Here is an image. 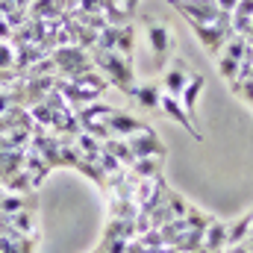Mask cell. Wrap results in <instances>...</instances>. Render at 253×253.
Masks as SVG:
<instances>
[{"instance_id": "cell-4", "label": "cell", "mask_w": 253, "mask_h": 253, "mask_svg": "<svg viewBox=\"0 0 253 253\" xmlns=\"http://www.w3.org/2000/svg\"><path fill=\"white\" fill-rule=\"evenodd\" d=\"M144 21H147V42H150L153 59H156V71H165L174 56V33L165 24H153L150 18H144Z\"/></svg>"}, {"instance_id": "cell-2", "label": "cell", "mask_w": 253, "mask_h": 253, "mask_svg": "<svg viewBox=\"0 0 253 253\" xmlns=\"http://www.w3.org/2000/svg\"><path fill=\"white\" fill-rule=\"evenodd\" d=\"M50 59L56 62V77L59 80H74L85 71H94V59L88 50L77 47V44H65V47H56L50 53Z\"/></svg>"}, {"instance_id": "cell-26", "label": "cell", "mask_w": 253, "mask_h": 253, "mask_svg": "<svg viewBox=\"0 0 253 253\" xmlns=\"http://www.w3.org/2000/svg\"><path fill=\"white\" fill-rule=\"evenodd\" d=\"M12 3H15L18 9H30V3H33V0H12Z\"/></svg>"}, {"instance_id": "cell-20", "label": "cell", "mask_w": 253, "mask_h": 253, "mask_svg": "<svg viewBox=\"0 0 253 253\" xmlns=\"http://www.w3.org/2000/svg\"><path fill=\"white\" fill-rule=\"evenodd\" d=\"M3 21H6V24L12 27V33H15V30H21V27L30 21V15H27V9H12V12L3 15Z\"/></svg>"}, {"instance_id": "cell-28", "label": "cell", "mask_w": 253, "mask_h": 253, "mask_svg": "<svg viewBox=\"0 0 253 253\" xmlns=\"http://www.w3.org/2000/svg\"><path fill=\"white\" fill-rule=\"evenodd\" d=\"M3 194H6V189H3V186H0V197H3Z\"/></svg>"}, {"instance_id": "cell-5", "label": "cell", "mask_w": 253, "mask_h": 253, "mask_svg": "<svg viewBox=\"0 0 253 253\" xmlns=\"http://www.w3.org/2000/svg\"><path fill=\"white\" fill-rule=\"evenodd\" d=\"M186 21H194V24H215L221 21L224 15L230 12H221L215 0H168Z\"/></svg>"}, {"instance_id": "cell-21", "label": "cell", "mask_w": 253, "mask_h": 253, "mask_svg": "<svg viewBox=\"0 0 253 253\" xmlns=\"http://www.w3.org/2000/svg\"><path fill=\"white\" fill-rule=\"evenodd\" d=\"M6 68H15V50L9 42H0V71H6Z\"/></svg>"}, {"instance_id": "cell-22", "label": "cell", "mask_w": 253, "mask_h": 253, "mask_svg": "<svg viewBox=\"0 0 253 253\" xmlns=\"http://www.w3.org/2000/svg\"><path fill=\"white\" fill-rule=\"evenodd\" d=\"M12 106H18V103H15V88H12V91H0V115H3L6 109H12Z\"/></svg>"}, {"instance_id": "cell-27", "label": "cell", "mask_w": 253, "mask_h": 253, "mask_svg": "<svg viewBox=\"0 0 253 253\" xmlns=\"http://www.w3.org/2000/svg\"><path fill=\"white\" fill-rule=\"evenodd\" d=\"M94 253H103V248H100V245H97V248H94Z\"/></svg>"}, {"instance_id": "cell-17", "label": "cell", "mask_w": 253, "mask_h": 253, "mask_svg": "<svg viewBox=\"0 0 253 253\" xmlns=\"http://www.w3.org/2000/svg\"><path fill=\"white\" fill-rule=\"evenodd\" d=\"M230 15H233V33L245 36L248 27H251V21H253V0H239V6Z\"/></svg>"}, {"instance_id": "cell-29", "label": "cell", "mask_w": 253, "mask_h": 253, "mask_svg": "<svg viewBox=\"0 0 253 253\" xmlns=\"http://www.w3.org/2000/svg\"><path fill=\"white\" fill-rule=\"evenodd\" d=\"M0 21H3V12H0Z\"/></svg>"}, {"instance_id": "cell-8", "label": "cell", "mask_w": 253, "mask_h": 253, "mask_svg": "<svg viewBox=\"0 0 253 253\" xmlns=\"http://www.w3.org/2000/svg\"><path fill=\"white\" fill-rule=\"evenodd\" d=\"M126 144H129V150H132L135 159H144V156H165V144L159 141V135H156L150 126L141 129V132H135V135H129Z\"/></svg>"}, {"instance_id": "cell-24", "label": "cell", "mask_w": 253, "mask_h": 253, "mask_svg": "<svg viewBox=\"0 0 253 253\" xmlns=\"http://www.w3.org/2000/svg\"><path fill=\"white\" fill-rule=\"evenodd\" d=\"M215 3H218V9H221V12H233V9L239 6V0H215Z\"/></svg>"}, {"instance_id": "cell-19", "label": "cell", "mask_w": 253, "mask_h": 253, "mask_svg": "<svg viewBox=\"0 0 253 253\" xmlns=\"http://www.w3.org/2000/svg\"><path fill=\"white\" fill-rule=\"evenodd\" d=\"M21 209H33V203L27 200V194H3L0 197V215H15Z\"/></svg>"}, {"instance_id": "cell-25", "label": "cell", "mask_w": 253, "mask_h": 253, "mask_svg": "<svg viewBox=\"0 0 253 253\" xmlns=\"http://www.w3.org/2000/svg\"><path fill=\"white\" fill-rule=\"evenodd\" d=\"M138 3H141V0H121V9H124L126 15H132V12L138 9Z\"/></svg>"}, {"instance_id": "cell-7", "label": "cell", "mask_w": 253, "mask_h": 253, "mask_svg": "<svg viewBox=\"0 0 253 253\" xmlns=\"http://www.w3.org/2000/svg\"><path fill=\"white\" fill-rule=\"evenodd\" d=\"M189 80H191V71H189V65L183 62L180 56L171 59L168 68L162 71V88H165V94H171V97H180L183 88L189 85Z\"/></svg>"}, {"instance_id": "cell-18", "label": "cell", "mask_w": 253, "mask_h": 253, "mask_svg": "<svg viewBox=\"0 0 253 253\" xmlns=\"http://www.w3.org/2000/svg\"><path fill=\"white\" fill-rule=\"evenodd\" d=\"M132 50H135V30H132V24H124V27H118L115 53H121V56H132Z\"/></svg>"}, {"instance_id": "cell-3", "label": "cell", "mask_w": 253, "mask_h": 253, "mask_svg": "<svg viewBox=\"0 0 253 253\" xmlns=\"http://www.w3.org/2000/svg\"><path fill=\"white\" fill-rule=\"evenodd\" d=\"M189 27L194 30V36H197V42L206 47V53L215 59L221 50H224V44L236 36L233 33V15H224L221 21H215V24H194L189 21Z\"/></svg>"}, {"instance_id": "cell-14", "label": "cell", "mask_w": 253, "mask_h": 253, "mask_svg": "<svg viewBox=\"0 0 253 253\" xmlns=\"http://www.w3.org/2000/svg\"><path fill=\"white\" fill-rule=\"evenodd\" d=\"M162 162H165V156H144V159H135L132 168H126V171L138 180H153V177H162Z\"/></svg>"}, {"instance_id": "cell-10", "label": "cell", "mask_w": 253, "mask_h": 253, "mask_svg": "<svg viewBox=\"0 0 253 253\" xmlns=\"http://www.w3.org/2000/svg\"><path fill=\"white\" fill-rule=\"evenodd\" d=\"M203 88H206L203 77H200V74H191L189 85H186V88H183V94H180V103H183V109H186V115L191 118V124H194V126H197V103H200Z\"/></svg>"}, {"instance_id": "cell-1", "label": "cell", "mask_w": 253, "mask_h": 253, "mask_svg": "<svg viewBox=\"0 0 253 253\" xmlns=\"http://www.w3.org/2000/svg\"><path fill=\"white\" fill-rule=\"evenodd\" d=\"M91 59H94V68H100L109 80V85H115L118 91H124L126 97L132 94L135 88V71H132V62L129 56H121L115 50H88Z\"/></svg>"}, {"instance_id": "cell-13", "label": "cell", "mask_w": 253, "mask_h": 253, "mask_svg": "<svg viewBox=\"0 0 253 253\" xmlns=\"http://www.w3.org/2000/svg\"><path fill=\"white\" fill-rule=\"evenodd\" d=\"M141 109H159V100H162V88L153 83V80H147V83H135V88H132V94H129Z\"/></svg>"}, {"instance_id": "cell-6", "label": "cell", "mask_w": 253, "mask_h": 253, "mask_svg": "<svg viewBox=\"0 0 253 253\" xmlns=\"http://www.w3.org/2000/svg\"><path fill=\"white\" fill-rule=\"evenodd\" d=\"M245 47H248V39L236 33V36H233V39L224 44V50L215 56L221 77H224V80H230V85L236 83V74H239V68H242V59H245Z\"/></svg>"}, {"instance_id": "cell-23", "label": "cell", "mask_w": 253, "mask_h": 253, "mask_svg": "<svg viewBox=\"0 0 253 253\" xmlns=\"http://www.w3.org/2000/svg\"><path fill=\"white\" fill-rule=\"evenodd\" d=\"M0 42H12V27L6 21H0Z\"/></svg>"}, {"instance_id": "cell-9", "label": "cell", "mask_w": 253, "mask_h": 253, "mask_svg": "<svg viewBox=\"0 0 253 253\" xmlns=\"http://www.w3.org/2000/svg\"><path fill=\"white\" fill-rule=\"evenodd\" d=\"M106 126H109V132H112L115 138H129V135L147 129V124H144L141 118H135V115H129V112H121V109H115V112L106 118Z\"/></svg>"}, {"instance_id": "cell-15", "label": "cell", "mask_w": 253, "mask_h": 253, "mask_svg": "<svg viewBox=\"0 0 253 253\" xmlns=\"http://www.w3.org/2000/svg\"><path fill=\"white\" fill-rule=\"evenodd\" d=\"M27 15H30V18H42V21H56V18H62L68 12L59 9L56 0H33L30 9H27Z\"/></svg>"}, {"instance_id": "cell-11", "label": "cell", "mask_w": 253, "mask_h": 253, "mask_svg": "<svg viewBox=\"0 0 253 253\" xmlns=\"http://www.w3.org/2000/svg\"><path fill=\"white\" fill-rule=\"evenodd\" d=\"M159 109L171 118V121H180V126H186L194 138H203V132L197 129V126L191 124V118L186 115V109H183V103H180V97H171V94H162V100H159Z\"/></svg>"}, {"instance_id": "cell-16", "label": "cell", "mask_w": 253, "mask_h": 253, "mask_svg": "<svg viewBox=\"0 0 253 253\" xmlns=\"http://www.w3.org/2000/svg\"><path fill=\"white\" fill-rule=\"evenodd\" d=\"M103 150L109 153V156H115L124 168H132V162H135V156H132V150H129V144H126V138H106L103 141Z\"/></svg>"}, {"instance_id": "cell-12", "label": "cell", "mask_w": 253, "mask_h": 253, "mask_svg": "<svg viewBox=\"0 0 253 253\" xmlns=\"http://www.w3.org/2000/svg\"><path fill=\"white\" fill-rule=\"evenodd\" d=\"M24 171L30 174V180H33V189H39L44 180H47V174L53 171L50 165H47V159L39 153V150H33V147H27V159H24Z\"/></svg>"}]
</instances>
